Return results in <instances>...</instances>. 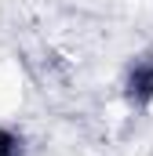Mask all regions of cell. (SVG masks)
I'll return each mask as SVG.
<instances>
[{
  "label": "cell",
  "instance_id": "1",
  "mask_svg": "<svg viewBox=\"0 0 153 156\" xmlns=\"http://www.w3.org/2000/svg\"><path fill=\"white\" fill-rule=\"evenodd\" d=\"M124 98L131 109H146L153 102V55H139L124 73Z\"/></svg>",
  "mask_w": 153,
  "mask_h": 156
},
{
  "label": "cell",
  "instance_id": "2",
  "mask_svg": "<svg viewBox=\"0 0 153 156\" xmlns=\"http://www.w3.org/2000/svg\"><path fill=\"white\" fill-rule=\"evenodd\" d=\"M0 156H22V138L7 127H0Z\"/></svg>",
  "mask_w": 153,
  "mask_h": 156
}]
</instances>
